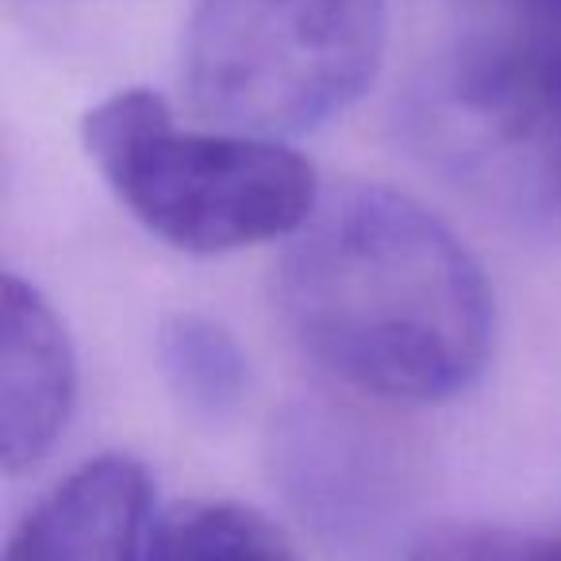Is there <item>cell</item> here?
Returning a JSON list of instances; mask_svg holds the SVG:
<instances>
[{
  "label": "cell",
  "instance_id": "1",
  "mask_svg": "<svg viewBox=\"0 0 561 561\" xmlns=\"http://www.w3.org/2000/svg\"><path fill=\"white\" fill-rule=\"evenodd\" d=\"M277 305L323 374L385 404H446L489 366L484 270L443 219L397 188L323 196L280 257Z\"/></svg>",
  "mask_w": 561,
  "mask_h": 561
},
{
  "label": "cell",
  "instance_id": "2",
  "mask_svg": "<svg viewBox=\"0 0 561 561\" xmlns=\"http://www.w3.org/2000/svg\"><path fill=\"white\" fill-rule=\"evenodd\" d=\"M408 124L458 185L561 227V0H481L412 85Z\"/></svg>",
  "mask_w": 561,
  "mask_h": 561
},
{
  "label": "cell",
  "instance_id": "3",
  "mask_svg": "<svg viewBox=\"0 0 561 561\" xmlns=\"http://www.w3.org/2000/svg\"><path fill=\"white\" fill-rule=\"evenodd\" d=\"M85 147L119 204L185 254L293 239L323 201L305 154L262 135L181 127L154 89H119L96 104Z\"/></svg>",
  "mask_w": 561,
  "mask_h": 561
},
{
  "label": "cell",
  "instance_id": "4",
  "mask_svg": "<svg viewBox=\"0 0 561 561\" xmlns=\"http://www.w3.org/2000/svg\"><path fill=\"white\" fill-rule=\"evenodd\" d=\"M385 35L389 0H196L188 104L227 131L305 135L366 93Z\"/></svg>",
  "mask_w": 561,
  "mask_h": 561
},
{
  "label": "cell",
  "instance_id": "5",
  "mask_svg": "<svg viewBox=\"0 0 561 561\" xmlns=\"http://www.w3.org/2000/svg\"><path fill=\"white\" fill-rule=\"evenodd\" d=\"M273 481L293 512L335 550L385 542L397 512L392 461L362 423L328 408H289L270 435Z\"/></svg>",
  "mask_w": 561,
  "mask_h": 561
},
{
  "label": "cell",
  "instance_id": "6",
  "mask_svg": "<svg viewBox=\"0 0 561 561\" xmlns=\"http://www.w3.org/2000/svg\"><path fill=\"white\" fill-rule=\"evenodd\" d=\"M154 481L131 454L66 473L12 530L4 561H154Z\"/></svg>",
  "mask_w": 561,
  "mask_h": 561
},
{
  "label": "cell",
  "instance_id": "7",
  "mask_svg": "<svg viewBox=\"0 0 561 561\" xmlns=\"http://www.w3.org/2000/svg\"><path fill=\"white\" fill-rule=\"evenodd\" d=\"M78 400V358L66 323L35 285L9 273L0 300V466L35 469L66 431Z\"/></svg>",
  "mask_w": 561,
  "mask_h": 561
},
{
  "label": "cell",
  "instance_id": "8",
  "mask_svg": "<svg viewBox=\"0 0 561 561\" xmlns=\"http://www.w3.org/2000/svg\"><path fill=\"white\" fill-rule=\"evenodd\" d=\"M158 366L188 415L224 423L242 408L250 362L234 335L201 312H178L158 331Z\"/></svg>",
  "mask_w": 561,
  "mask_h": 561
},
{
  "label": "cell",
  "instance_id": "9",
  "mask_svg": "<svg viewBox=\"0 0 561 561\" xmlns=\"http://www.w3.org/2000/svg\"><path fill=\"white\" fill-rule=\"evenodd\" d=\"M154 561H305L289 535L239 500H178L158 512Z\"/></svg>",
  "mask_w": 561,
  "mask_h": 561
},
{
  "label": "cell",
  "instance_id": "10",
  "mask_svg": "<svg viewBox=\"0 0 561 561\" xmlns=\"http://www.w3.org/2000/svg\"><path fill=\"white\" fill-rule=\"evenodd\" d=\"M404 561H561L558 530H515L489 523H450L420 535Z\"/></svg>",
  "mask_w": 561,
  "mask_h": 561
}]
</instances>
